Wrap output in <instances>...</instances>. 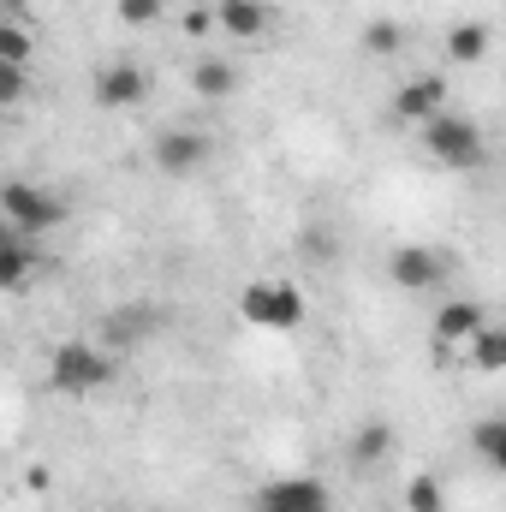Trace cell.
I'll use <instances>...</instances> for the list:
<instances>
[{"instance_id": "8992f818", "label": "cell", "mask_w": 506, "mask_h": 512, "mask_svg": "<svg viewBox=\"0 0 506 512\" xmlns=\"http://www.w3.org/2000/svg\"><path fill=\"white\" fill-rule=\"evenodd\" d=\"M149 96V78H143V66H131V60H114V66H102L96 72V108H108V114H126Z\"/></svg>"}, {"instance_id": "7402d4cb", "label": "cell", "mask_w": 506, "mask_h": 512, "mask_svg": "<svg viewBox=\"0 0 506 512\" xmlns=\"http://www.w3.org/2000/svg\"><path fill=\"white\" fill-rule=\"evenodd\" d=\"M161 12H167V0H120V18L137 24V30H143V24H155Z\"/></svg>"}, {"instance_id": "2e32d148", "label": "cell", "mask_w": 506, "mask_h": 512, "mask_svg": "<svg viewBox=\"0 0 506 512\" xmlns=\"http://www.w3.org/2000/svg\"><path fill=\"white\" fill-rule=\"evenodd\" d=\"M447 54H453L459 66H477V60L489 54V30H483V24H459V30L447 36Z\"/></svg>"}, {"instance_id": "9a60e30c", "label": "cell", "mask_w": 506, "mask_h": 512, "mask_svg": "<svg viewBox=\"0 0 506 512\" xmlns=\"http://www.w3.org/2000/svg\"><path fill=\"white\" fill-rule=\"evenodd\" d=\"M387 453H393V429L387 423H364L352 435V465H381Z\"/></svg>"}, {"instance_id": "6da1fadb", "label": "cell", "mask_w": 506, "mask_h": 512, "mask_svg": "<svg viewBox=\"0 0 506 512\" xmlns=\"http://www.w3.org/2000/svg\"><path fill=\"white\" fill-rule=\"evenodd\" d=\"M108 382H114V358H108L102 346H84V340L54 346V358H48V387H54V393L90 399L96 387H108Z\"/></svg>"}, {"instance_id": "8fae6325", "label": "cell", "mask_w": 506, "mask_h": 512, "mask_svg": "<svg viewBox=\"0 0 506 512\" xmlns=\"http://www.w3.org/2000/svg\"><path fill=\"white\" fill-rule=\"evenodd\" d=\"M215 24H221L227 36H239V42H256V36L274 24V12H268V0H221V6H215Z\"/></svg>"}, {"instance_id": "4fadbf2b", "label": "cell", "mask_w": 506, "mask_h": 512, "mask_svg": "<svg viewBox=\"0 0 506 512\" xmlns=\"http://www.w3.org/2000/svg\"><path fill=\"white\" fill-rule=\"evenodd\" d=\"M465 346H471L477 370H489V376H501V370H506V334L495 328V322H483V328H477V334H471Z\"/></svg>"}, {"instance_id": "9c48e42d", "label": "cell", "mask_w": 506, "mask_h": 512, "mask_svg": "<svg viewBox=\"0 0 506 512\" xmlns=\"http://www.w3.org/2000/svg\"><path fill=\"white\" fill-rule=\"evenodd\" d=\"M209 155H215V143L203 131H161L155 137V167L161 173H197Z\"/></svg>"}, {"instance_id": "30bf717a", "label": "cell", "mask_w": 506, "mask_h": 512, "mask_svg": "<svg viewBox=\"0 0 506 512\" xmlns=\"http://www.w3.org/2000/svg\"><path fill=\"white\" fill-rule=\"evenodd\" d=\"M483 322H489V310H483L477 298H453V304H441V316H435V346L453 352V346H465Z\"/></svg>"}, {"instance_id": "d6986e66", "label": "cell", "mask_w": 506, "mask_h": 512, "mask_svg": "<svg viewBox=\"0 0 506 512\" xmlns=\"http://www.w3.org/2000/svg\"><path fill=\"white\" fill-rule=\"evenodd\" d=\"M405 512H447V495L435 477H411L405 483Z\"/></svg>"}, {"instance_id": "e0dca14e", "label": "cell", "mask_w": 506, "mask_h": 512, "mask_svg": "<svg viewBox=\"0 0 506 512\" xmlns=\"http://www.w3.org/2000/svg\"><path fill=\"white\" fill-rule=\"evenodd\" d=\"M30 48H36V36L18 18H6L0 24V66H30Z\"/></svg>"}, {"instance_id": "5bb4252c", "label": "cell", "mask_w": 506, "mask_h": 512, "mask_svg": "<svg viewBox=\"0 0 506 512\" xmlns=\"http://www.w3.org/2000/svg\"><path fill=\"white\" fill-rule=\"evenodd\" d=\"M191 84H197V96H209V102H227V96H233V84H239V72H233L227 60H203V66L191 72Z\"/></svg>"}, {"instance_id": "52a82bcc", "label": "cell", "mask_w": 506, "mask_h": 512, "mask_svg": "<svg viewBox=\"0 0 506 512\" xmlns=\"http://www.w3.org/2000/svg\"><path fill=\"white\" fill-rule=\"evenodd\" d=\"M387 274H393V286H405V292H429V286H441L447 256L429 251V245H399L393 262H387Z\"/></svg>"}, {"instance_id": "7a4b0ae2", "label": "cell", "mask_w": 506, "mask_h": 512, "mask_svg": "<svg viewBox=\"0 0 506 512\" xmlns=\"http://www.w3.org/2000/svg\"><path fill=\"white\" fill-rule=\"evenodd\" d=\"M239 316H245L251 328L292 334V328H304L310 304H304V292H298L292 280H251V286L239 292Z\"/></svg>"}, {"instance_id": "603a6c76", "label": "cell", "mask_w": 506, "mask_h": 512, "mask_svg": "<svg viewBox=\"0 0 506 512\" xmlns=\"http://www.w3.org/2000/svg\"><path fill=\"white\" fill-rule=\"evenodd\" d=\"M24 66H0V108H12V102H24Z\"/></svg>"}, {"instance_id": "7c38bea8", "label": "cell", "mask_w": 506, "mask_h": 512, "mask_svg": "<svg viewBox=\"0 0 506 512\" xmlns=\"http://www.w3.org/2000/svg\"><path fill=\"white\" fill-rule=\"evenodd\" d=\"M471 447H477V459H483L489 471H506V417H483V423L471 429Z\"/></svg>"}, {"instance_id": "5b68a950", "label": "cell", "mask_w": 506, "mask_h": 512, "mask_svg": "<svg viewBox=\"0 0 506 512\" xmlns=\"http://www.w3.org/2000/svg\"><path fill=\"white\" fill-rule=\"evenodd\" d=\"M256 507L262 512H334V501H328V489L316 477H274V483H262Z\"/></svg>"}, {"instance_id": "277c9868", "label": "cell", "mask_w": 506, "mask_h": 512, "mask_svg": "<svg viewBox=\"0 0 506 512\" xmlns=\"http://www.w3.org/2000/svg\"><path fill=\"white\" fill-rule=\"evenodd\" d=\"M0 215H6L24 239H36V233H48V227L66 221V203H60L54 191L30 185V179H12V185H0Z\"/></svg>"}, {"instance_id": "ac0fdd59", "label": "cell", "mask_w": 506, "mask_h": 512, "mask_svg": "<svg viewBox=\"0 0 506 512\" xmlns=\"http://www.w3.org/2000/svg\"><path fill=\"white\" fill-rule=\"evenodd\" d=\"M30 262H36V251H30V239H18V245H6V251H0V292H12V286H24V280H30Z\"/></svg>"}, {"instance_id": "ffe728a7", "label": "cell", "mask_w": 506, "mask_h": 512, "mask_svg": "<svg viewBox=\"0 0 506 512\" xmlns=\"http://www.w3.org/2000/svg\"><path fill=\"white\" fill-rule=\"evenodd\" d=\"M399 42H405V30L393 18H370L364 24V54H399Z\"/></svg>"}, {"instance_id": "484cf974", "label": "cell", "mask_w": 506, "mask_h": 512, "mask_svg": "<svg viewBox=\"0 0 506 512\" xmlns=\"http://www.w3.org/2000/svg\"><path fill=\"white\" fill-rule=\"evenodd\" d=\"M0 12H6V18H18V12H24V0H0Z\"/></svg>"}, {"instance_id": "4316f807", "label": "cell", "mask_w": 506, "mask_h": 512, "mask_svg": "<svg viewBox=\"0 0 506 512\" xmlns=\"http://www.w3.org/2000/svg\"><path fill=\"white\" fill-rule=\"evenodd\" d=\"M256 512H262V507H256Z\"/></svg>"}, {"instance_id": "ba28073f", "label": "cell", "mask_w": 506, "mask_h": 512, "mask_svg": "<svg viewBox=\"0 0 506 512\" xmlns=\"http://www.w3.org/2000/svg\"><path fill=\"white\" fill-rule=\"evenodd\" d=\"M435 114H447V84H441V78H411V84L393 96V120H399V126H429Z\"/></svg>"}, {"instance_id": "cb8c5ba5", "label": "cell", "mask_w": 506, "mask_h": 512, "mask_svg": "<svg viewBox=\"0 0 506 512\" xmlns=\"http://www.w3.org/2000/svg\"><path fill=\"white\" fill-rule=\"evenodd\" d=\"M215 30V6H191L185 12V36H209Z\"/></svg>"}, {"instance_id": "d4e9b609", "label": "cell", "mask_w": 506, "mask_h": 512, "mask_svg": "<svg viewBox=\"0 0 506 512\" xmlns=\"http://www.w3.org/2000/svg\"><path fill=\"white\" fill-rule=\"evenodd\" d=\"M18 239H24V233H18V227H12V221L0 215V251H6V245H18Z\"/></svg>"}, {"instance_id": "3957f363", "label": "cell", "mask_w": 506, "mask_h": 512, "mask_svg": "<svg viewBox=\"0 0 506 512\" xmlns=\"http://www.w3.org/2000/svg\"><path fill=\"white\" fill-rule=\"evenodd\" d=\"M423 149H429L441 167H483V155H489L477 120H465V114H435V120L423 126Z\"/></svg>"}, {"instance_id": "44dd1931", "label": "cell", "mask_w": 506, "mask_h": 512, "mask_svg": "<svg viewBox=\"0 0 506 512\" xmlns=\"http://www.w3.org/2000/svg\"><path fill=\"white\" fill-rule=\"evenodd\" d=\"M149 328H155V310H137V316H114V322H108V340H137V334H149Z\"/></svg>"}]
</instances>
